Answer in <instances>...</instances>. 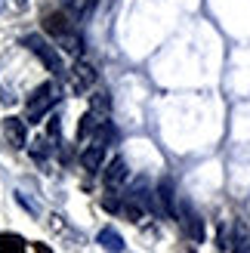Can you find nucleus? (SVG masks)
Returning <instances> with one entry per match:
<instances>
[{
	"mask_svg": "<svg viewBox=\"0 0 250 253\" xmlns=\"http://www.w3.org/2000/svg\"><path fill=\"white\" fill-rule=\"evenodd\" d=\"M43 28L53 34V41L65 49V53H71V56L83 53L86 41H83V34L74 28V22L65 16V12H49V16H43Z\"/></svg>",
	"mask_w": 250,
	"mask_h": 253,
	"instance_id": "f257e3e1",
	"label": "nucleus"
},
{
	"mask_svg": "<svg viewBox=\"0 0 250 253\" xmlns=\"http://www.w3.org/2000/svg\"><path fill=\"white\" fill-rule=\"evenodd\" d=\"M59 99H62L59 84H53V81L41 84V86L31 93V99H28V115H25V124H41L49 111L59 105Z\"/></svg>",
	"mask_w": 250,
	"mask_h": 253,
	"instance_id": "f03ea898",
	"label": "nucleus"
},
{
	"mask_svg": "<svg viewBox=\"0 0 250 253\" xmlns=\"http://www.w3.org/2000/svg\"><path fill=\"white\" fill-rule=\"evenodd\" d=\"M22 43L28 46L37 59H41V65H43L49 74H53V78H62V74H68V71H65V59H62L59 46H53V43L46 41V37H41V34H28Z\"/></svg>",
	"mask_w": 250,
	"mask_h": 253,
	"instance_id": "7ed1b4c3",
	"label": "nucleus"
},
{
	"mask_svg": "<svg viewBox=\"0 0 250 253\" xmlns=\"http://www.w3.org/2000/svg\"><path fill=\"white\" fill-rule=\"evenodd\" d=\"M176 219L182 225V232L189 235L195 244L204 241V222H201V216L195 213V207L189 204V201H179V204H176Z\"/></svg>",
	"mask_w": 250,
	"mask_h": 253,
	"instance_id": "20e7f679",
	"label": "nucleus"
},
{
	"mask_svg": "<svg viewBox=\"0 0 250 253\" xmlns=\"http://www.w3.org/2000/svg\"><path fill=\"white\" fill-rule=\"evenodd\" d=\"M68 78H71V90L78 96H83V93H90L93 84L99 81V71L90 65V62H78V65L68 71Z\"/></svg>",
	"mask_w": 250,
	"mask_h": 253,
	"instance_id": "39448f33",
	"label": "nucleus"
},
{
	"mask_svg": "<svg viewBox=\"0 0 250 253\" xmlns=\"http://www.w3.org/2000/svg\"><path fill=\"white\" fill-rule=\"evenodd\" d=\"M3 136L9 139L12 148H25L28 145V126L22 118H3Z\"/></svg>",
	"mask_w": 250,
	"mask_h": 253,
	"instance_id": "423d86ee",
	"label": "nucleus"
},
{
	"mask_svg": "<svg viewBox=\"0 0 250 253\" xmlns=\"http://www.w3.org/2000/svg\"><path fill=\"white\" fill-rule=\"evenodd\" d=\"M102 161H105V145H102V142H96V139H90V142L83 145V151H81V164H83V170L96 173L99 167H102Z\"/></svg>",
	"mask_w": 250,
	"mask_h": 253,
	"instance_id": "0eeeda50",
	"label": "nucleus"
},
{
	"mask_svg": "<svg viewBox=\"0 0 250 253\" xmlns=\"http://www.w3.org/2000/svg\"><path fill=\"white\" fill-rule=\"evenodd\" d=\"M105 121H108L105 115H96V111L90 108V111L81 118V124H78V142H90V139L96 136V130H99Z\"/></svg>",
	"mask_w": 250,
	"mask_h": 253,
	"instance_id": "6e6552de",
	"label": "nucleus"
},
{
	"mask_svg": "<svg viewBox=\"0 0 250 253\" xmlns=\"http://www.w3.org/2000/svg\"><path fill=\"white\" fill-rule=\"evenodd\" d=\"M127 176H130V170H127V161L124 158H115L108 164V170H105V185L111 188V192H115L118 185H124L127 182Z\"/></svg>",
	"mask_w": 250,
	"mask_h": 253,
	"instance_id": "1a4fd4ad",
	"label": "nucleus"
},
{
	"mask_svg": "<svg viewBox=\"0 0 250 253\" xmlns=\"http://www.w3.org/2000/svg\"><path fill=\"white\" fill-rule=\"evenodd\" d=\"M96 241H99V247H102L105 253H124V238L111 229V225H105V229L96 235Z\"/></svg>",
	"mask_w": 250,
	"mask_h": 253,
	"instance_id": "9d476101",
	"label": "nucleus"
},
{
	"mask_svg": "<svg viewBox=\"0 0 250 253\" xmlns=\"http://www.w3.org/2000/svg\"><path fill=\"white\" fill-rule=\"evenodd\" d=\"M232 253H250V232H247V225H235V232H232Z\"/></svg>",
	"mask_w": 250,
	"mask_h": 253,
	"instance_id": "9b49d317",
	"label": "nucleus"
},
{
	"mask_svg": "<svg viewBox=\"0 0 250 253\" xmlns=\"http://www.w3.org/2000/svg\"><path fill=\"white\" fill-rule=\"evenodd\" d=\"M0 253H28V247H25V241L19 235L0 232Z\"/></svg>",
	"mask_w": 250,
	"mask_h": 253,
	"instance_id": "f8f14e48",
	"label": "nucleus"
},
{
	"mask_svg": "<svg viewBox=\"0 0 250 253\" xmlns=\"http://www.w3.org/2000/svg\"><path fill=\"white\" fill-rule=\"evenodd\" d=\"M90 108L96 111V115H105L108 118L111 115V96L108 93H93L90 96Z\"/></svg>",
	"mask_w": 250,
	"mask_h": 253,
	"instance_id": "ddd939ff",
	"label": "nucleus"
},
{
	"mask_svg": "<svg viewBox=\"0 0 250 253\" xmlns=\"http://www.w3.org/2000/svg\"><path fill=\"white\" fill-rule=\"evenodd\" d=\"M46 136H49V139H62V121H59V115L49 118V124H46Z\"/></svg>",
	"mask_w": 250,
	"mask_h": 253,
	"instance_id": "4468645a",
	"label": "nucleus"
},
{
	"mask_svg": "<svg viewBox=\"0 0 250 253\" xmlns=\"http://www.w3.org/2000/svg\"><path fill=\"white\" fill-rule=\"evenodd\" d=\"M34 253H49V247H43V244H34Z\"/></svg>",
	"mask_w": 250,
	"mask_h": 253,
	"instance_id": "2eb2a0df",
	"label": "nucleus"
}]
</instances>
